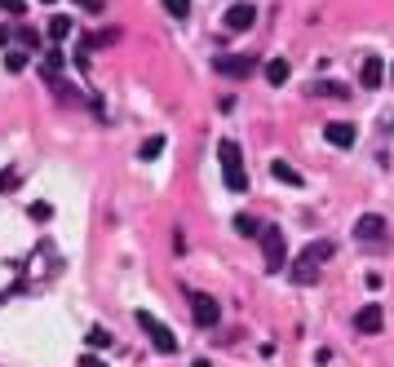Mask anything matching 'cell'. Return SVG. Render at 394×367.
<instances>
[{
  "mask_svg": "<svg viewBox=\"0 0 394 367\" xmlns=\"http://www.w3.org/2000/svg\"><path fill=\"white\" fill-rule=\"evenodd\" d=\"M333 261V243L328 239H315V243H306L297 257H292V283H315L319 270Z\"/></svg>",
  "mask_w": 394,
  "mask_h": 367,
  "instance_id": "obj_1",
  "label": "cell"
},
{
  "mask_svg": "<svg viewBox=\"0 0 394 367\" xmlns=\"http://www.w3.org/2000/svg\"><path fill=\"white\" fill-rule=\"evenodd\" d=\"M217 160H222V173H226V191H235V195H244V191H249V173H244L239 142L222 138V146H217Z\"/></svg>",
  "mask_w": 394,
  "mask_h": 367,
  "instance_id": "obj_2",
  "label": "cell"
},
{
  "mask_svg": "<svg viewBox=\"0 0 394 367\" xmlns=\"http://www.w3.org/2000/svg\"><path fill=\"white\" fill-rule=\"evenodd\" d=\"M261 257H266V275H279L288 261V243H284V230L279 226H266L261 230Z\"/></svg>",
  "mask_w": 394,
  "mask_h": 367,
  "instance_id": "obj_3",
  "label": "cell"
},
{
  "mask_svg": "<svg viewBox=\"0 0 394 367\" xmlns=\"http://www.w3.org/2000/svg\"><path fill=\"white\" fill-rule=\"evenodd\" d=\"M138 323H142V332H146V337L155 341V349H160V354H173V349H177V337H173V332L155 319L151 310H138Z\"/></svg>",
  "mask_w": 394,
  "mask_h": 367,
  "instance_id": "obj_4",
  "label": "cell"
},
{
  "mask_svg": "<svg viewBox=\"0 0 394 367\" xmlns=\"http://www.w3.org/2000/svg\"><path fill=\"white\" fill-rule=\"evenodd\" d=\"M186 301H191V314H195V323H200V327H217L222 323V306L213 301L208 292H191Z\"/></svg>",
  "mask_w": 394,
  "mask_h": 367,
  "instance_id": "obj_5",
  "label": "cell"
},
{
  "mask_svg": "<svg viewBox=\"0 0 394 367\" xmlns=\"http://www.w3.org/2000/svg\"><path fill=\"white\" fill-rule=\"evenodd\" d=\"M386 217H376V212H368V217H359V222H354V239L359 243H381L386 239Z\"/></svg>",
  "mask_w": 394,
  "mask_h": 367,
  "instance_id": "obj_6",
  "label": "cell"
},
{
  "mask_svg": "<svg viewBox=\"0 0 394 367\" xmlns=\"http://www.w3.org/2000/svg\"><path fill=\"white\" fill-rule=\"evenodd\" d=\"M253 23H257V5H244V0H235L231 13L222 18V27H226V31H249Z\"/></svg>",
  "mask_w": 394,
  "mask_h": 367,
  "instance_id": "obj_7",
  "label": "cell"
},
{
  "mask_svg": "<svg viewBox=\"0 0 394 367\" xmlns=\"http://www.w3.org/2000/svg\"><path fill=\"white\" fill-rule=\"evenodd\" d=\"M354 327L364 332V337H376V332L386 327V314H381V306H364V310H359V319H354Z\"/></svg>",
  "mask_w": 394,
  "mask_h": 367,
  "instance_id": "obj_8",
  "label": "cell"
},
{
  "mask_svg": "<svg viewBox=\"0 0 394 367\" xmlns=\"http://www.w3.org/2000/svg\"><path fill=\"white\" fill-rule=\"evenodd\" d=\"M217 71H222V76H235V80H244V76H253V71H257V62H253V58H239V54H231V58H217Z\"/></svg>",
  "mask_w": 394,
  "mask_h": 367,
  "instance_id": "obj_9",
  "label": "cell"
},
{
  "mask_svg": "<svg viewBox=\"0 0 394 367\" xmlns=\"http://www.w3.org/2000/svg\"><path fill=\"white\" fill-rule=\"evenodd\" d=\"M323 138L333 142V146H341V151H346V146H354V124L337 120V124H328V128H323Z\"/></svg>",
  "mask_w": 394,
  "mask_h": 367,
  "instance_id": "obj_10",
  "label": "cell"
},
{
  "mask_svg": "<svg viewBox=\"0 0 394 367\" xmlns=\"http://www.w3.org/2000/svg\"><path fill=\"white\" fill-rule=\"evenodd\" d=\"M381 76H386L381 58H364V66H359V80H364V89H376V85H381Z\"/></svg>",
  "mask_w": 394,
  "mask_h": 367,
  "instance_id": "obj_11",
  "label": "cell"
},
{
  "mask_svg": "<svg viewBox=\"0 0 394 367\" xmlns=\"http://www.w3.org/2000/svg\"><path fill=\"white\" fill-rule=\"evenodd\" d=\"M270 169H275V177H279V181H284V186H302V173H297V169H292V164H288V160H275V164H270Z\"/></svg>",
  "mask_w": 394,
  "mask_h": 367,
  "instance_id": "obj_12",
  "label": "cell"
},
{
  "mask_svg": "<svg viewBox=\"0 0 394 367\" xmlns=\"http://www.w3.org/2000/svg\"><path fill=\"white\" fill-rule=\"evenodd\" d=\"M266 80H270L275 89L288 85V62H284V58H270V62H266Z\"/></svg>",
  "mask_w": 394,
  "mask_h": 367,
  "instance_id": "obj_13",
  "label": "cell"
},
{
  "mask_svg": "<svg viewBox=\"0 0 394 367\" xmlns=\"http://www.w3.org/2000/svg\"><path fill=\"white\" fill-rule=\"evenodd\" d=\"M310 93H315V97H328V102H341V97H346V85H337V80H323V85H315Z\"/></svg>",
  "mask_w": 394,
  "mask_h": 367,
  "instance_id": "obj_14",
  "label": "cell"
},
{
  "mask_svg": "<svg viewBox=\"0 0 394 367\" xmlns=\"http://www.w3.org/2000/svg\"><path fill=\"white\" fill-rule=\"evenodd\" d=\"M27 54H23V49H9V54H5V71H13V76H18V71H27Z\"/></svg>",
  "mask_w": 394,
  "mask_h": 367,
  "instance_id": "obj_15",
  "label": "cell"
},
{
  "mask_svg": "<svg viewBox=\"0 0 394 367\" xmlns=\"http://www.w3.org/2000/svg\"><path fill=\"white\" fill-rule=\"evenodd\" d=\"M49 36H54V40H67V36H71V18H62V13H58V18H49Z\"/></svg>",
  "mask_w": 394,
  "mask_h": 367,
  "instance_id": "obj_16",
  "label": "cell"
},
{
  "mask_svg": "<svg viewBox=\"0 0 394 367\" xmlns=\"http://www.w3.org/2000/svg\"><path fill=\"white\" fill-rule=\"evenodd\" d=\"M18 181H23V173H18V169H0V195L18 191Z\"/></svg>",
  "mask_w": 394,
  "mask_h": 367,
  "instance_id": "obj_17",
  "label": "cell"
},
{
  "mask_svg": "<svg viewBox=\"0 0 394 367\" xmlns=\"http://www.w3.org/2000/svg\"><path fill=\"white\" fill-rule=\"evenodd\" d=\"M235 230H239V235H253V239L261 235V230H257V222H253L249 212H239V217H235Z\"/></svg>",
  "mask_w": 394,
  "mask_h": 367,
  "instance_id": "obj_18",
  "label": "cell"
},
{
  "mask_svg": "<svg viewBox=\"0 0 394 367\" xmlns=\"http://www.w3.org/2000/svg\"><path fill=\"white\" fill-rule=\"evenodd\" d=\"M160 151H164V138H151V142H142V146H138V155H142V160H155Z\"/></svg>",
  "mask_w": 394,
  "mask_h": 367,
  "instance_id": "obj_19",
  "label": "cell"
},
{
  "mask_svg": "<svg viewBox=\"0 0 394 367\" xmlns=\"http://www.w3.org/2000/svg\"><path fill=\"white\" fill-rule=\"evenodd\" d=\"M18 40H23L27 49H40V31H36V27H18Z\"/></svg>",
  "mask_w": 394,
  "mask_h": 367,
  "instance_id": "obj_20",
  "label": "cell"
},
{
  "mask_svg": "<svg viewBox=\"0 0 394 367\" xmlns=\"http://www.w3.org/2000/svg\"><path fill=\"white\" fill-rule=\"evenodd\" d=\"M164 9H169L173 18H186V13H191V0H164Z\"/></svg>",
  "mask_w": 394,
  "mask_h": 367,
  "instance_id": "obj_21",
  "label": "cell"
},
{
  "mask_svg": "<svg viewBox=\"0 0 394 367\" xmlns=\"http://www.w3.org/2000/svg\"><path fill=\"white\" fill-rule=\"evenodd\" d=\"M40 71H62V54H58V49H49V54H44Z\"/></svg>",
  "mask_w": 394,
  "mask_h": 367,
  "instance_id": "obj_22",
  "label": "cell"
},
{
  "mask_svg": "<svg viewBox=\"0 0 394 367\" xmlns=\"http://www.w3.org/2000/svg\"><path fill=\"white\" fill-rule=\"evenodd\" d=\"M31 217H36V222H49V217H54V204H31Z\"/></svg>",
  "mask_w": 394,
  "mask_h": 367,
  "instance_id": "obj_23",
  "label": "cell"
},
{
  "mask_svg": "<svg viewBox=\"0 0 394 367\" xmlns=\"http://www.w3.org/2000/svg\"><path fill=\"white\" fill-rule=\"evenodd\" d=\"M89 345H97V349H102V345H111V337H107L102 327H93V332H89Z\"/></svg>",
  "mask_w": 394,
  "mask_h": 367,
  "instance_id": "obj_24",
  "label": "cell"
},
{
  "mask_svg": "<svg viewBox=\"0 0 394 367\" xmlns=\"http://www.w3.org/2000/svg\"><path fill=\"white\" fill-rule=\"evenodd\" d=\"M80 367H107V363L97 359V354H80Z\"/></svg>",
  "mask_w": 394,
  "mask_h": 367,
  "instance_id": "obj_25",
  "label": "cell"
},
{
  "mask_svg": "<svg viewBox=\"0 0 394 367\" xmlns=\"http://www.w3.org/2000/svg\"><path fill=\"white\" fill-rule=\"evenodd\" d=\"M191 367H213V363H208V359H195V363H191Z\"/></svg>",
  "mask_w": 394,
  "mask_h": 367,
  "instance_id": "obj_26",
  "label": "cell"
},
{
  "mask_svg": "<svg viewBox=\"0 0 394 367\" xmlns=\"http://www.w3.org/2000/svg\"><path fill=\"white\" fill-rule=\"evenodd\" d=\"M40 5H54V0H40Z\"/></svg>",
  "mask_w": 394,
  "mask_h": 367,
  "instance_id": "obj_27",
  "label": "cell"
},
{
  "mask_svg": "<svg viewBox=\"0 0 394 367\" xmlns=\"http://www.w3.org/2000/svg\"><path fill=\"white\" fill-rule=\"evenodd\" d=\"M390 128H394V120H390Z\"/></svg>",
  "mask_w": 394,
  "mask_h": 367,
  "instance_id": "obj_28",
  "label": "cell"
},
{
  "mask_svg": "<svg viewBox=\"0 0 394 367\" xmlns=\"http://www.w3.org/2000/svg\"><path fill=\"white\" fill-rule=\"evenodd\" d=\"M0 5H5V0H0Z\"/></svg>",
  "mask_w": 394,
  "mask_h": 367,
  "instance_id": "obj_29",
  "label": "cell"
}]
</instances>
